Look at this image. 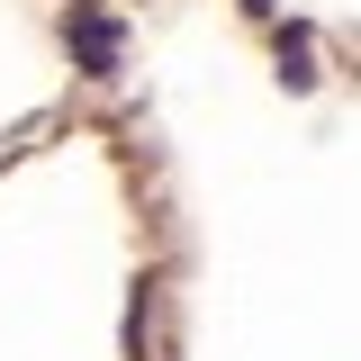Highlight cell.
Returning <instances> with one entry per match:
<instances>
[{
  "label": "cell",
  "instance_id": "cell-3",
  "mask_svg": "<svg viewBox=\"0 0 361 361\" xmlns=\"http://www.w3.org/2000/svg\"><path fill=\"white\" fill-rule=\"evenodd\" d=\"M244 9H271V0H244Z\"/></svg>",
  "mask_w": 361,
  "mask_h": 361
},
{
  "label": "cell",
  "instance_id": "cell-1",
  "mask_svg": "<svg viewBox=\"0 0 361 361\" xmlns=\"http://www.w3.org/2000/svg\"><path fill=\"white\" fill-rule=\"evenodd\" d=\"M63 37H73V54H82V73L90 82H118V54H127V27H118V18H99V9H73V18H63Z\"/></svg>",
  "mask_w": 361,
  "mask_h": 361
},
{
  "label": "cell",
  "instance_id": "cell-2",
  "mask_svg": "<svg viewBox=\"0 0 361 361\" xmlns=\"http://www.w3.org/2000/svg\"><path fill=\"white\" fill-rule=\"evenodd\" d=\"M280 73H289V90H316V45L298 27H280Z\"/></svg>",
  "mask_w": 361,
  "mask_h": 361
}]
</instances>
